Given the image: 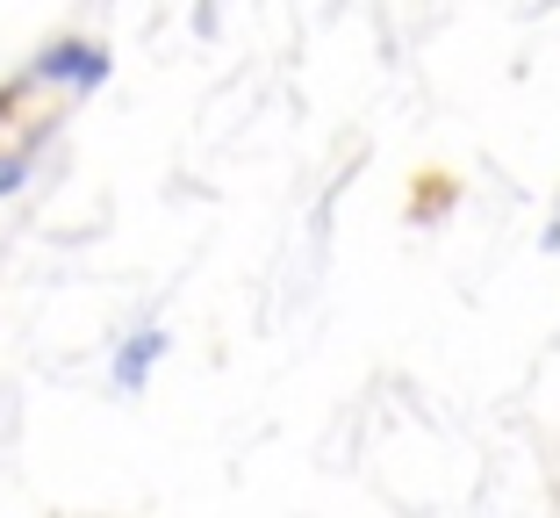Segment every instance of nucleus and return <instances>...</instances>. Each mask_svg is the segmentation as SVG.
<instances>
[{"instance_id": "1", "label": "nucleus", "mask_w": 560, "mask_h": 518, "mask_svg": "<svg viewBox=\"0 0 560 518\" xmlns=\"http://www.w3.org/2000/svg\"><path fill=\"white\" fill-rule=\"evenodd\" d=\"M80 50L86 44L44 50L36 66L15 72V80H0V187H22V181H30V166L44 159V145L66 130L80 87L108 66V58H86V66L72 72V58H80Z\"/></svg>"}, {"instance_id": "2", "label": "nucleus", "mask_w": 560, "mask_h": 518, "mask_svg": "<svg viewBox=\"0 0 560 518\" xmlns=\"http://www.w3.org/2000/svg\"><path fill=\"white\" fill-rule=\"evenodd\" d=\"M460 173L453 166H417L410 173V195H402V217L410 223H439V217H453V209H460Z\"/></svg>"}]
</instances>
